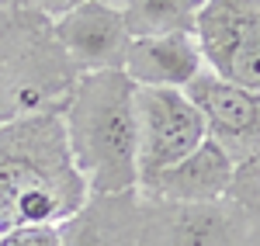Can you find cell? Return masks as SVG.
<instances>
[{
	"label": "cell",
	"instance_id": "6da1fadb",
	"mask_svg": "<svg viewBox=\"0 0 260 246\" xmlns=\"http://www.w3.org/2000/svg\"><path fill=\"white\" fill-rule=\"evenodd\" d=\"M87 198L90 191L73 166L59 108L0 125V232L59 226Z\"/></svg>",
	"mask_w": 260,
	"mask_h": 246
},
{
	"label": "cell",
	"instance_id": "7a4b0ae2",
	"mask_svg": "<svg viewBox=\"0 0 260 246\" xmlns=\"http://www.w3.org/2000/svg\"><path fill=\"white\" fill-rule=\"evenodd\" d=\"M59 115L73 166L94 198L139 191L136 83L121 69L80 73Z\"/></svg>",
	"mask_w": 260,
	"mask_h": 246
},
{
	"label": "cell",
	"instance_id": "3957f363",
	"mask_svg": "<svg viewBox=\"0 0 260 246\" xmlns=\"http://www.w3.org/2000/svg\"><path fill=\"white\" fill-rule=\"evenodd\" d=\"M77 77L56 42L52 18L31 0H0V125L62 108Z\"/></svg>",
	"mask_w": 260,
	"mask_h": 246
},
{
	"label": "cell",
	"instance_id": "277c9868",
	"mask_svg": "<svg viewBox=\"0 0 260 246\" xmlns=\"http://www.w3.org/2000/svg\"><path fill=\"white\" fill-rule=\"evenodd\" d=\"M136 132H139V184L163 166L194 153L208 128L191 97L177 87H136Z\"/></svg>",
	"mask_w": 260,
	"mask_h": 246
},
{
	"label": "cell",
	"instance_id": "5b68a950",
	"mask_svg": "<svg viewBox=\"0 0 260 246\" xmlns=\"http://www.w3.org/2000/svg\"><path fill=\"white\" fill-rule=\"evenodd\" d=\"M194 39L205 69L260 90V0H205Z\"/></svg>",
	"mask_w": 260,
	"mask_h": 246
},
{
	"label": "cell",
	"instance_id": "8992f818",
	"mask_svg": "<svg viewBox=\"0 0 260 246\" xmlns=\"http://www.w3.org/2000/svg\"><path fill=\"white\" fill-rule=\"evenodd\" d=\"M142 246H253V226L229 198L212 205L146 201Z\"/></svg>",
	"mask_w": 260,
	"mask_h": 246
},
{
	"label": "cell",
	"instance_id": "52a82bcc",
	"mask_svg": "<svg viewBox=\"0 0 260 246\" xmlns=\"http://www.w3.org/2000/svg\"><path fill=\"white\" fill-rule=\"evenodd\" d=\"M184 94L201 111L208 139L219 143L236 166L260 153V90L229 83L212 69H201L184 87Z\"/></svg>",
	"mask_w": 260,
	"mask_h": 246
},
{
	"label": "cell",
	"instance_id": "ba28073f",
	"mask_svg": "<svg viewBox=\"0 0 260 246\" xmlns=\"http://www.w3.org/2000/svg\"><path fill=\"white\" fill-rule=\"evenodd\" d=\"M52 31L66 59L77 66V73L121 69L128 42H132L121 7L108 0H87L80 7L66 11L62 18L52 21Z\"/></svg>",
	"mask_w": 260,
	"mask_h": 246
},
{
	"label": "cell",
	"instance_id": "9c48e42d",
	"mask_svg": "<svg viewBox=\"0 0 260 246\" xmlns=\"http://www.w3.org/2000/svg\"><path fill=\"white\" fill-rule=\"evenodd\" d=\"M233 177H236V163L229 160V153L219 143L205 139L184 160L146 177L139 184V194L146 201H163V205H212L229 198Z\"/></svg>",
	"mask_w": 260,
	"mask_h": 246
},
{
	"label": "cell",
	"instance_id": "30bf717a",
	"mask_svg": "<svg viewBox=\"0 0 260 246\" xmlns=\"http://www.w3.org/2000/svg\"><path fill=\"white\" fill-rule=\"evenodd\" d=\"M201 69H205V56H201L194 31L132 39L125 62H121V73L136 87H177V90H184Z\"/></svg>",
	"mask_w": 260,
	"mask_h": 246
},
{
	"label": "cell",
	"instance_id": "8fae6325",
	"mask_svg": "<svg viewBox=\"0 0 260 246\" xmlns=\"http://www.w3.org/2000/svg\"><path fill=\"white\" fill-rule=\"evenodd\" d=\"M142 201L139 191L87 198V205L59 222L62 246H142Z\"/></svg>",
	"mask_w": 260,
	"mask_h": 246
},
{
	"label": "cell",
	"instance_id": "7c38bea8",
	"mask_svg": "<svg viewBox=\"0 0 260 246\" xmlns=\"http://www.w3.org/2000/svg\"><path fill=\"white\" fill-rule=\"evenodd\" d=\"M205 0H128L121 7V18L132 39L149 35H174V31H194Z\"/></svg>",
	"mask_w": 260,
	"mask_h": 246
},
{
	"label": "cell",
	"instance_id": "4fadbf2b",
	"mask_svg": "<svg viewBox=\"0 0 260 246\" xmlns=\"http://www.w3.org/2000/svg\"><path fill=\"white\" fill-rule=\"evenodd\" d=\"M229 201L246 212L253 232L260 229V153L250 156L246 163L236 166V177H233V191H229Z\"/></svg>",
	"mask_w": 260,
	"mask_h": 246
},
{
	"label": "cell",
	"instance_id": "5bb4252c",
	"mask_svg": "<svg viewBox=\"0 0 260 246\" xmlns=\"http://www.w3.org/2000/svg\"><path fill=\"white\" fill-rule=\"evenodd\" d=\"M0 246H62L59 226H18L0 232Z\"/></svg>",
	"mask_w": 260,
	"mask_h": 246
},
{
	"label": "cell",
	"instance_id": "9a60e30c",
	"mask_svg": "<svg viewBox=\"0 0 260 246\" xmlns=\"http://www.w3.org/2000/svg\"><path fill=\"white\" fill-rule=\"evenodd\" d=\"M31 4H35V7H39L42 14H45V18H62V14H66V11H73V7H80V4H87V0H31Z\"/></svg>",
	"mask_w": 260,
	"mask_h": 246
},
{
	"label": "cell",
	"instance_id": "2e32d148",
	"mask_svg": "<svg viewBox=\"0 0 260 246\" xmlns=\"http://www.w3.org/2000/svg\"><path fill=\"white\" fill-rule=\"evenodd\" d=\"M108 4H115V7H125V4H128V0H108Z\"/></svg>",
	"mask_w": 260,
	"mask_h": 246
},
{
	"label": "cell",
	"instance_id": "e0dca14e",
	"mask_svg": "<svg viewBox=\"0 0 260 246\" xmlns=\"http://www.w3.org/2000/svg\"><path fill=\"white\" fill-rule=\"evenodd\" d=\"M253 246H260V232H253Z\"/></svg>",
	"mask_w": 260,
	"mask_h": 246
}]
</instances>
